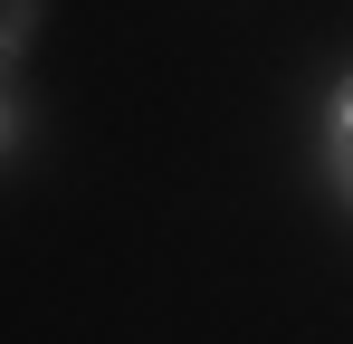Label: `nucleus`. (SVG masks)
<instances>
[{"label": "nucleus", "instance_id": "nucleus-1", "mask_svg": "<svg viewBox=\"0 0 353 344\" xmlns=\"http://www.w3.org/2000/svg\"><path fill=\"white\" fill-rule=\"evenodd\" d=\"M315 172H325V191L353 211V57L325 77V96H315Z\"/></svg>", "mask_w": 353, "mask_h": 344}, {"label": "nucleus", "instance_id": "nucleus-2", "mask_svg": "<svg viewBox=\"0 0 353 344\" xmlns=\"http://www.w3.org/2000/svg\"><path fill=\"white\" fill-rule=\"evenodd\" d=\"M39 134V106H29V86H19V67H0V163L19 153Z\"/></svg>", "mask_w": 353, "mask_h": 344}, {"label": "nucleus", "instance_id": "nucleus-3", "mask_svg": "<svg viewBox=\"0 0 353 344\" xmlns=\"http://www.w3.org/2000/svg\"><path fill=\"white\" fill-rule=\"evenodd\" d=\"M39 10H48V0H0V67H19V57H29V39H39Z\"/></svg>", "mask_w": 353, "mask_h": 344}]
</instances>
